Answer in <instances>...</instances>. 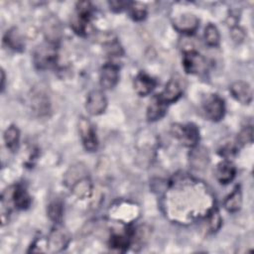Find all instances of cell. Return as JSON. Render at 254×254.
Here are the masks:
<instances>
[{
    "instance_id": "6da1fadb",
    "label": "cell",
    "mask_w": 254,
    "mask_h": 254,
    "mask_svg": "<svg viewBox=\"0 0 254 254\" xmlns=\"http://www.w3.org/2000/svg\"><path fill=\"white\" fill-rule=\"evenodd\" d=\"M58 56V44L46 41L34 50L33 62L38 69H50L57 64Z\"/></svg>"
},
{
    "instance_id": "7a4b0ae2",
    "label": "cell",
    "mask_w": 254,
    "mask_h": 254,
    "mask_svg": "<svg viewBox=\"0 0 254 254\" xmlns=\"http://www.w3.org/2000/svg\"><path fill=\"white\" fill-rule=\"evenodd\" d=\"M92 15L93 6L90 2H77L75 6V14L70 21V27L73 32L79 36H86L89 30Z\"/></svg>"
},
{
    "instance_id": "3957f363",
    "label": "cell",
    "mask_w": 254,
    "mask_h": 254,
    "mask_svg": "<svg viewBox=\"0 0 254 254\" xmlns=\"http://www.w3.org/2000/svg\"><path fill=\"white\" fill-rule=\"evenodd\" d=\"M2 205L12 204L17 209H27L32 202L26 188L23 185H15L2 194Z\"/></svg>"
},
{
    "instance_id": "277c9868",
    "label": "cell",
    "mask_w": 254,
    "mask_h": 254,
    "mask_svg": "<svg viewBox=\"0 0 254 254\" xmlns=\"http://www.w3.org/2000/svg\"><path fill=\"white\" fill-rule=\"evenodd\" d=\"M172 134L184 146L194 148L199 141V130L196 125L192 123L188 124H174L171 128Z\"/></svg>"
},
{
    "instance_id": "5b68a950",
    "label": "cell",
    "mask_w": 254,
    "mask_h": 254,
    "mask_svg": "<svg viewBox=\"0 0 254 254\" xmlns=\"http://www.w3.org/2000/svg\"><path fill=\"white\" fill-rule=\"evenodd\" d=\"M202 111L204 116L213 122H217L224 117L225 103L222 97L218 94L211 93L202 100Z\"/></svg>"
},
{
    "instance_id": "8992f818",
    "label": "cell",
    "mask_w": 254,
    "mask_h": 254,
    "mask_svg": "<svg viewBox=\"0 0 254 254\" xmlns=\"http://www.w3.org/2000/svg\"><path fill=\"white\" fill-rule=\"evenodd\" d=\"M183 67L187 73L202 74L207 69V61L197 51L189 50L184 53Z\"/></svg>"
},
{
    "instance_id": "52a82bcc",
    "label": "cell",
    "mask_w": 254,
    "mask_h": 254,
    "mask_svg": "<svg viewBox=\"0 0 254 254\" xmlns=\"http://www.w3.org/2000/svg\"><path fill=\"white\" fill-rule=\"evenodd\" d=\"M69 242L70 235L68 231L60 225H56L46 240V246L51 252H61L67 247Z\"/></svg>"
},
{
    "instance_id": "ba28073f",
    "label": "cell",
    "mask_w": 254,
    "mask_h": 254,
    "mask_svg": "<svg viewBox=\"0 0 254 254\" xmlns=\"http://www.w3.org/2000/svg\"><path fill=\"white\" fill-rule=\"evenodd\" d=\"M78 133L82 142L84 149L88 152H94L98 148V140L96 136V131L92 123L81 117L78 121Z\"/></svg>"
},
{
    "instance_id": "9c48e42d",
    "label": "cell",
    "mask_w": 254,
    "mask_h": 254,
    "mask_svg": "<svg viewBox=\"0 0 254 254\" xmlns=\"http://www.w3.org/2000/svg\"><path fill=\"white\" fill-rule=\"evenodd\" d=\"M107 107V98L105 94L98 89L91 90L85 100L86 111L93 116L102 114Z\"/></svg>"
},
{
    "instance_id": "30bf717a",
    "label": "cell",
    "mask_w": 254,
    "mask_h": 254,
    "mask_svg": "<svg viewBox=\"0 0 254 254\" xmlns=\"http://www.w3.org/2000/svg\"><path fill=\"white\" fill-rule=\"evenodd\" d=\"M184 82L180 77H172L165 85V88L160 93L161 98L167 103H174L178 101L184 93Z\"/></svg>"
},
{
    "instance_id": "8fae6325",
    "label": "cell",
    "mask_w": 254,
    "mask_h": 254,
    "mask_svg": "<svg viewBox=\"0 0 254 254\" xmlns=\"http://www.w3.org/2000/svg\"><path fill=\"white\" fill-rule=\"evenodd\" d=\"M119 80V66L113 63L102 65L99 72V83L104 89H111L116 86Z\"/></svg>"
},
{
    "instance_id": "7c38bea8",
    "label": "cell",
    "mask_w": 254,
    "mask_h": 254,
    "mask_svg": "<svg viewBox=\"0 0 254 254\" xmlns=\"http://www.w3.org/2000/svg\"><path fill=\"white\" fill-rule=\"evenodd\" d=\"M135 92L140 96H146L150 94L157 86V81L148 73L141 71L135 77L133 81Z\"/></svg>"
},
{
    "instance_id": "4fadbf2b",
    "label": "cell",
    "mask_w": 254,
    "mask_h": 254,
    "mask_svg": "<svg viewBox=\"0 0 254 254\" xmlns=\"http://www.w3.org/2000/svg\"><path fill=\"white\" fill-rule=\"evenodd\" d=\"M198 22L199 21L196 16L190 13H187L177 17L173 21V25L178 32L186 35H190L196 31L198 27Z\"/></svg>"
},
{
    "instance_id": "5bb4252c",
    "label": "cell",
    "mask_w": 254,
    "mask_h": 254,
    "mask_svg": "<svg viewBox=\"0 0 254 254\" xmlns=\"http://www.w3.org/2000/svg\"><path fill=\"white\" fill-rule=\"evenodd\" d=\"M229 91L233 98L242 104H249L252 101V88L248 82L242 80L235 81L230 85Z\"/></svg>"
},
{
    "instance_id": "9a60e30c",
    "label": "cell",
    "mask_w": 254,
    "mask_h": 254,
    "mask_svg": "<svg viewBox=\"0 0 254 254\" xmlns=\"http://www.w3.org/2000/svg\"><path fill=\"white\" fill-rule=\"evenodd\" d=\"M167 103L161 98L160 94H156L152 97L146 112L148 121L154 122L163 118L167 112Z\"/></svg>"
},
{
    "instance_id": "2e32d148",
    "label": "cell",
    "mask_w": 254,
    "mask_h": 254,
    "mask_svg": "<svg viewBox=\"0 0 254 254\" xmlns=\"http://www.w3.org/2000/svg\"><path fill=\"white\" fill-rule=\"evenodd\" d=\"M129 246H131V235L129 227L124 233H113L110 235L108 247L111 251L123 253L127 251Z\"/></svg>"
},
{
    "instance_id": "e0dca14e",
    "label": "cell",
    "mask_w": 254,
    "mask_h": 254,
    "mask_svg": "<svg viewBox=\"0 0 254 254\" xmlns=\"http://www.w3.org/2000/svg\"><path fill=\"white\" fill-rule=\"evenodd\" d=\"M214 175L216 180L220 184L226 185L235 178L236 168L230 161L225 159L217 164L214 171Z\"/></svg>"
},
{
    "instance_id": "ac0fdd59",
    "label": "cell",
    "mask_w": 254,
    "mask_h": 254,
    "mask_svg": "<svg viewBox=\"0 0 254 254\" xmlns=\"http://www.w3.org/2000/svg\"><path fill=\"white\" fill-rule=\"evenodd\" d=\"M44 34L47 41L58 44L62 36V25L58 18L49 17L44 23Z\"/></svg>"
},
{
    "instance_id": "d6986e66",
    "label": "cell",
    "mask_w": 254,
    "mask_h": 254,
    "mask_svg": "<svg viewBox=\"0 0 254 254\" xmlns=\"http://www.w3.org/2000/svg\"><path fill=\"white\" fill-rule=\"evenodd\" d=\"M70 191L78 198H85L91 194L92 184L88 176L81 178L80 180L69 186Z\"/></svg>"
},
{
    "instance_id": "ffe728a7",
    "label": "cell",
    "mask_w": 254,
    "mask_h": 254,
    "mask_svg": "<svg viewBox=\"0 0 254 254\" xmlns=\"http://www.w3.org/2000/svg\"><path fill=\"white\" fill-rule=\"evenodd\" d=\"M3 43L15 52H22L24 50V41L16 28H12L5 33Z\"/></svg>"
},
{
    "instance_id": "44dd1931",
    "label": "cell",
    "mask_w": 254,
    "mask_h": 254,
    "mask_svg": "<svg viewBox=\"0 0 254 254\" xmlns=\"http://www.w3.org/2000/svg\"><path fill=\"white\" fill-rule=\"evenodd\" d=\"M242 205V192L240 187L234 188L232 192L224 199L223 206L228 212H236L241 208Z\"/></svg>"
},
{
    "instance_id": "7402d4cb",
    "label": "cell",
    "mask_w": 254,
    "mask_h": 254,
    "mask_svg": "<svg viewBox=\"0 0 254 254\" xmlns=\"http://www.w3.org/2000/svg\"><path fill=\"white\" fill-rule=\"evenodd\" d=\"M5 145L11 152H15L19 147L20 142V130L15 125H10L3 135Z\"/></svg>"
},
{
    "instance_id": "603a6c76",
    "label": "cell",
    "mask_w": 254,
    "mask_h": 254,
    "mask_svg": "<svg viewBox=\"0 0 254 254\" xmlns=\"http://www.w3.org/2000/svg\"><path fill=\"white\" fill-rule=\"evenodd\" d=\"M203 39L207 46L209 47H217L220 43V34L217 27L211 23L207 24L204 28Z\"/></svg>"
},
{
    "instance_id": "cb8c5ba5",
    "label": "cell",
    "mask_w": 254,
    "mask_h": 254,
    "mask_svg": "<svg viewBox=\"0 0 254 254\" xmlns=\"http://www.w3.org/2000/svg\"><path fill=\"white\" fill-rule=\"evenodd\" d=\"M130 17L134 21H143L147 17V6L141 2H130L127 8Z\"/></svg>"
},
{
    "instance_id": "d4e9b609",
    "label": "cell",
    "mask_w": 254,
    "mask_h": 254,
    "mask_svg": "<svg viewBox=\"0 0 254 254\" xmlns=\"http://www.w3.org/2000/svg\"><path fill=\"white\" fill-rule=\"evenodd\" d=\"M47 211H48L49 217L55 223L60 224L62 222L63 215H64V206H63V203L61 200L55 199V200L51 201L50 204L48 205Z\"/></svg>"
},
{
    "instance_id": "484cf974",
    "label": "cell",
    "mask_w": 254,
    "mask_h": 254,
    "mask_svg": "<svg viewBox=\"0 0 254 254\" xmlns=\"http://www.w3.org/2000/svg\"><path fill=\"white\" fill-rule=\"evenodd\" d=\"M253 140V128L252 126L244 127L237 135V144L244 146L246 144H251Z\"/></svg>"
},
{
    "instance_id": "4316f807",
    "label": "cell",
    "mask_w": 254,
    "mask_h": 254,
    "mask_svg": "<svg viewBox=\"0 0 254 254\" xmlns=\"http://www.w3.org/2000/svg\"><path fill=\"white\" fill-rule=\"evenodd\" d=\"M207 217H208V225L209 228L212 232L216 231L219 229L220 225H221V217L219 215L218 210L213 207L208 213H207Z\"/></svg>"
},
{
    "instance_id": "83f0119b",
    "label": "cell",
    "mask_w": 254,
    "mask_h": 254,
    "mask_svg": "<svg viewBox=\"0 0 254 254\" xmlns=\"http://www.w3.org/2000/svg\"><path fill=\"white\" fill-rule=\"evenodd\" d=\"M236 151H237L236 146L233 145V144L228 143V144L222 146V147L219 149L218 153H219L220 156H222V157H224V158H229V157H231L232 155H234V154L236 153Z\"/></svg>"
},
{
    "instance_id": "f1b7e54d",
    "label": "cell",
    "mask_w": 254,
    "mask_h": 254,
    "mask_svg": "<svg viewBox=\"0 0 254 254\" xmlns=\"http://www.w3.org/2000/svg\"><path fill=\"white\" fill-rule=\"evenodd\" d=\"M130 2H125V1H111L108 2L109 7L112 11L114 12H121L124 9H127L129 6Z\"/></svg>"
},
{
    "instance_id": "f546056e",
    "label": "cell",
    "mask_w": 254,
    "mask_h": 254,
    "mask_svg": "<svg viewBox=\"0 0 254 254\" xmlns=\"http://www.w3.org/2000/svg\"><path fill=\"white\" fill-rule=\"evenodd\" d=\"M5 88V72L2 69L1 70V90L3 91Z\"/></svg>"
}]
</instances>
